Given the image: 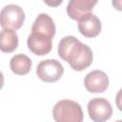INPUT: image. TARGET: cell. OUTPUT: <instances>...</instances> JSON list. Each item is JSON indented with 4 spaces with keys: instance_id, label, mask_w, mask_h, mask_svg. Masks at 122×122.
Returning <instances> with one entry per match:
<instances>
[{
    "instance_id": "cell-1",
    "label": "cell",
    "mask_w": 122,
    "mask_h": 122,
    "mask_svg": "<svg viewBox=\"0 0 122 122\" xmlns=\"http://www.w3.org/2000/svg\"><path fill=\"white\" fill-rule=\"evenodd\" d=\"M57 51L60 58L68 62L71 68L77 71L90 67L93 60L91 48L72 35H67L60 40Z\"/></svg>"
},
{
    "instance_id": "cell-2",
    "label": "cell",
    "mask_w": 122,
    "mask_h": 122,
    "mask_svg": "<svg viewBox=\"0 0 122 122\" xmlns=\"http://www.w3.org/2000/svg\"><path fill=\"white\" fill-rule=\"evenodd\" d=\"M52 116L56 122H81L83 120V111L77 102L63 99L54 105Z\"/></svg>"
},
{
    "instance_id": "cell-3",
    "label": "cell",
    "mask_w": 122,
    "mask_h": 122,
    "mask_svg": "<svg viewBox=\"0 0 122 122\" xmlns=\"http://www.w3.org/2000/svg\"><path fill=\"white\" fill-rule=\"evenodd\" d=\"M25 21V12L23 9L15 4L5 6L0 11V26L8 29L18 30Z\"/></svg>"
},
{
    "instance_id": "cell-4",
    "label": "cell",
    "mask_w": 122,
    "mask_h": 122,
    "mask_svg": "<svg viewBox=\"0 0 122 122\" xmlns=\"http://www.w3.org/2000/svg\"><path fill=\"white\" fill-rule=\"evenodd\" d=\"M64 73V68L56 59H46L36 67V74L40 80L47 83L56 82Z\"/></svg>"
},
{
    "instance_id": "cell-5",
    "label": "cell",
    "mask_w": 122,
    "mask_h": 122,
    "mask_svg": "<svg viewBox=\"0 0 122 122\" xmlns=\"http://www.w3.org/2000/svg\"><path fill=\"white\" fill-rule=\"evenodd\" d=\"M88 112L92 120L95 122H103L111 118L112 108L111 103L102 97H95L88 103Z\"/></svg>"
},
{
    "instance_id": "cell-6",
    "label": "cell",
    "mask_w": 122,
    "mask_h": 122,
    "mask_svg": "<svg viewBox=\"0 0 122 122\" xmlns=\"http://www.w3.org/2000/svg\"><path fill=\"white\" fill-rule=\"evenodd\" d=\"M79 32L88 38L96 37L102 29V24L99 18L92 12L82 15L78 20Z\"/></svg>"
},
{
    "instance_id": "cell-7",
    "label": "cell",
    "mask_w": 122,
    "mask_h": 122,
    "mask_svg": "<svg viewBox=\"0 0 122 122\" xmlns=\"http://www.w3.org/2000/svg\"><path fill=\"white\" fill-rule=\"evenodd\" d=\"M84 86L90 92H104L109 87V77L103 71H92L85 76Z\"/></svg>"
},
{
    "instance_id": "cell-8",
    "label": "cell",
    "mask_w": 122,
    "mask_h": 122,
    "mask_svg": "<svg viewBox=\"0 0 122 122\" xmlns=\"http://www.w3.org/2000/svg\"><path fill=\"white\" fill-rule=\"evenodd\" d=\"M31 33L44 38L52 39L55 35V25L52 18L47 13H40L33 22Z\"/></svg>"
},
{
    "instance_id": "cell-9",
    "label": "cell",
    "mask_w": 122,
    "mask_h": 122,
    "mask_svg": "<svg viewBox=\"0 0 122 122\" xmlns=\"http://www.w3.org/2000/svg\"><path fill=\"white\" fill-rule=\"evenodd\" d=\"M98 0H70L67 6V13L72 20L77 21L82 15L92 12Z\"/></svg>"
},
{
    "instance_id": "cell-10",
    "label": "cell",
    "mask_w": 122,
    "mask_h": 122,
    "mask_svg": "<svg viewBox=\"0 0 122 122\" xmlns=\"http://www.w3.org/2000/svg\"><path fill=\"white\" fill-rule=\"evenodd\" d=\"M29 50L36 55H46L52 49V39L40 37L33 33H30L27 40Z\"/></svg>"
},
{
    "instance_id": "cell-11",
    "label": "cell",
    "mask_w": 122,
    "mask_h": 122,
    "mask_svg": "<svg viewBox=\"0 0 122 122\" xmlns=\"http://www.w3.org/2000/svg\"><path fill=\"white\" fill-rule=\"evenodd\" d=\"M18 35L12 29L4 28L0 31V51L3 52H12L18 47Z\"/></svg>"
},
{
    "instance_id": "cell-12",
    "label": "cell",
    "mask_w": 122,
    "mask_h": 122,
    "mask_svg": "<svg viewBox=\"0 0 122 122\" xmlns=\"http://www.w3.org/2000/svg\"><path fill=\"white\" fill-rule=\"evenodd\" d=\"M10 67L13 73L18 75H25L29 73L31 69V60L26 54L19 53L10 59Z\"/></svg>"
},
{
    "instance_id": "cell-13",
    "label": "cell",
    "mask_w": 122,
    "mask_h": 122,
    "mask_svg": "<svg viewBox=\"0 0 122 122\" xmlns=\"http://www.w3.org/2000/svg\"><path fill=\"white\" fill-rule=\"evenodd\" d=\"M44 3H46V5L52 7V8H56L58 6H60L63 2V0H43Z\"/></svg>"
},
{
    "instance_id": "cell-14",
    "label": "cell",
    "mask_w": 122,
    "mask_h": 122,
    "mask_svg": "<svg viewBox=\"0 0 122 122\" xmlns=\"http://www.w3.org/2000/svg\"><path fill=\"white\" fill-rule=\"evenodd\" d=\"M112 5L114 8H116L118 10H121V5H120V0H112Z\"/></svg>"
},
{
    "instance_id": "cell-15",
    "label": "cell",
    "mask_w": 122,
    "mask_h": 122,
    "mask_svg": "<svg viewBox=\"0 0 122 122\" xmlns=\"http://www.w3.org/2000/svg\"><path fill=\"white\" fill-rule=\"evenodd\" d=\"M3 86H4V75L0 71V90L3 88Z\"/></svg>"
}]
</instances>
